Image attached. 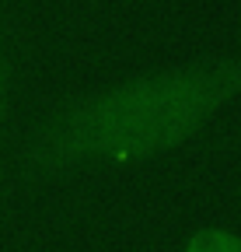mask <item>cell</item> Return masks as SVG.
<instances>
[{
	"mask_svg": "<svg viewBox=\"0 0 241 252\" xmlns=\"http://www.w3.org/2000/svg\"><path fill=\"white\" fill-rule=\"evenodd\" d=\"M241 102V53L196 56L56 102L14 151L11 182L147 165L199 140Z\"/></svg>",
	"mask_w": 241,
	"mask_h": 252,
	"instance_id": "6da1fadb",
	"label": "cell"
},
{
	"mask_svg": "<svg viewBox=\"0 0 241 252\" xmlns=\"http://www.w3.org/2000/svg\"><path fill=\"white\" fill-rule=\"evenodd\" d=\"M18 94H21V46L18 25L0 0V196L11 182V147H14V119H18Z\"/></svg>",
	"mask_w": 241,
	"mask_h": 252,
	"instance_id": "7a4b0ae2",
	"label": "cell"
},
{
	"mask_svg": "<svg viewBox=\"0 0 241 252\" xmlns=\"http://www.w3.org/2000/svg\"><path fill=\"white\" fill-rule=\"evenodd\" d=\"M182 252H241V235L224 224H203L186 238Z\"/></svg>",
	"mask_w": 241,
	"mask_h": 252,
	"instance_id": "3957f363",
	"label": "cell"
}]
</instances>
